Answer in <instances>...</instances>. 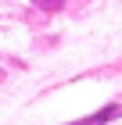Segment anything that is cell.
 Returning a JSON list of instances; mask_svg holds the SVG:
<instances>
[{"label": "cell", "instance_id": "cell-1", "mask_svg": "<svg viewBox=\"0 0 122 125\" xmlns=\"http://www.w3.org/2000/svg\"><path fill=\"white\" fill-rule=\"evenodd\" d=\"M115 115H119V107H104V111H97L94 118H86V122H75V125H104V122H111Z\"/></svg>", "mask_w": 122, "mask_h": 125}]
</instances>
